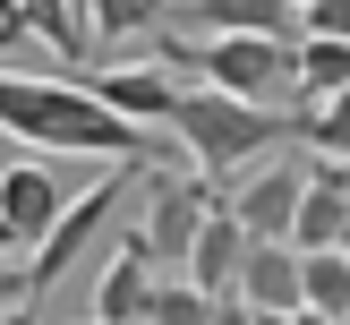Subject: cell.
Returning a JSON list of instances; mask_svg holds the SVG:
<instances>
[{"instance_id": "obj_1", "label": "cell", "mask_w": 350, "mask_h": 325, "mask_svg": "<svg viewBox=\"0 0 350 325\" xmlns=\"http://www.w3.org/2000/svg\"><path fill=\"white\" fill-rule=\"evenodd\" d=\"M0 129L34 154H111V163H154V129L94 94V86L43 77V68H0Z\"/></svg>"}, {"instance_id": "obj_2", "label": "cell", "mask_w": 350, "mask_h": 325, "mask_svg": "<svg viewBox=\"0 0 350 325\" xmlns=\"http://www.w3.org/2000/svg\"><path fill=\"white\" fill-rule=\"evenodd\" d=\"M171 137L180 154L205 171V180H239L248 163H265L273 146L291 137L282 103H248V94H222V86H180V112H171Z\"/></svg>"}, {"instance_id": "obj_3", "label": "cell", "mask_w": 350, "mask_h": 325, "mask_svg": "<svg viewBox=\"0 0 350 325\" xmlns=\"http://www.w3.org/2000/svg\"><path fill=\"white\" fill-rule=\"evenodd\" d=\"M163 60L197 68L205 86L248 94V103H282V94H299V43H291V34H205V43L163 34Z\"/></svg>"}, {"instance_id": "obj_4", "label": "cell", "mask_w": 350, "mask_h": 325, "mask_svg": "<svg viewBox=\"0 0 350 325\" xmlns=\"http://www.w3.org/2000/svg\"><path fill=\"white\" fill-rule=\"evenodd\" d=\"M137 188H146V163H111V171H103L94 188H85V197H68V214L51 222V239L34 248V265H26L34 300H43V291H60L68 274H77L85 257H94V239L111 231V214H120V205L137 197Z\"/></svg>"}, {"instance_id": "obj_5", "label": "cell", "mask_w": 350, "mask_h": 325, "mask_svg": "<svg viewBox=\"0 0 350 325\" xmlns=\"http://www.w3.org/2000/svg\"><path fill=\"white\" fill-rule=\"evenodd\" d=\"M214 205H222V180H205L197 163L188 171H171L163 154L146 163V248L163 257V265H188V248H197V231L214 222Z\"/></svg>"}, {"instance_id": "obj_6", "label": "cell", "mask_w": 350, "mask_h": 325, "mask_svg": "<svg viewBox=\"0 0 350 325\" xmlns=\"http://www.w3.org/2000/svg\"><path fill=\"white\" fill-rule=\"evenodd\" d=\"M308 171H317V163H299V154H282V146H273L265 163H248L239 180H222V188H231L222 205L248 222V239H291V222H299V197H308Z\"/></svg>"}, {"instance_id": "obj_7", "label": "cell", "mask_w": 350, "mask_h": 325, "mask_svg": "<svg viewBox=\"0 0 350 325\" xmlns=\"http://www.w3.org/2000/svg\"><path fill=\"white\" fill-rule=\"evenodd\" d=\"M154 291H163V257H154V248H146V231H137V239H120V248L103 257L85 317H94V325H146Z\"/></svg>"}, {"instance_id": "obj_8", "label": "cell", "mask_w": 350, "mask_h": 325, "mask_svg": "<svg viewBox=\"0 0 350 325\" xmlns=\"http://www.w3.org/2000/svg\"><path fill=\"white\" fill-rule=\"evenodd\" d=\"M0 214L17 222V239H26V248H43V239H51V222L68 214V188L51 180L43 154H17V163L0 171Z\"/></svg>"}, {"instance_id": "obj_9", "label": "cell", "mask_w": 350, "mask_h": 325, "mask_svg": "<svg viewBox=\"0 0 350 325\" xmlns=\"http://www.w3.org/2000/svg\"><path fill=\"white\" fill-rule=\"evenodd\" d=\"M291 239H299V248H350V163H325V154H317Z\"/></svg>"}, {"instance_id": "obj_10", "label": "cell", "mask_w": 350, "mask_h": 325, "mask_svg": "<svg viewBox=\"0 0 350 325\" xmlns=\"http://www.w3.org/2000/svg\"><path fill=\"white\" fill-rule=\"evenodd\" d=\"M239 300L248 308H308V257L299 239H256L239 265Z\"/></svg>"}, {"instance_id": "obj_11", "label": "cell", "mask_w": 350, "mask_h": 325, "mask_svg": "<svg viewBox=\"0 0 350 325\" xmlns=\"http://www.w3.org/2000/svg\"><path fill=\"white\" fill-rule=\"evenodd\" d=\"M94 94L111 103V112H129L137 129H171V112H180V77H171V68H103Z\"/></svg>"}, {"instance_id": "obj_12", "label": "cell", "mask_w": 350, "mask_h": 325, "mask_svg": "<svg viewBox=\"0 0 350 325\" xmlns=\"http://www.w3.org/2000/svg\"><path fill=\"white\" fill-rule=\"evenodd\" d=\"M248 248H256V239H248V222H239L231 214V205H214V222H205V231H197V248H188V283H205V291H239V265H248Z\"/></svg>"}, {"instance_id": "obj_13", "label": "cell", "mask_w": 350, "mask_h": 325, "mask_svg": "<svg viewBox=\"0 0 350 325\" xmlns=\"http://www.w3.org/2000/svg\"><path fill=\"white\" fill-rule=\"evenodd\" d=\"M180 17L197 34H291L299 26L291 0H180Z\"/></svg>"}, {"instance_id": "obj_14", "label": "cell", "mask_w": 350, "mask_h": 325, "mask_svg": "<svg viewBox=\"0 0 350 325\" xmlns=\"http://www.w3.org/2000/svg\"><path fill=\"white\" fill-rule=\"evenodd\" d=\"M291 137L308 154H325V163H350V86L325 103H291Z\"/></svg>"}, {"instance_id": "obj_15", "label": "cell", "mask_w": 350, "mask_h": 325, "mask_svg": "<svg viewBox=\"0 0 350 325\" xmlns=\"http://www.w3.org/2000/svg\"><path fill=\"white\" fill-rule=\"evenodd\" d=\"M350 86V43L342 34H299V94L291 103H325Z\"/></svg>"}, {"instance_id": "obj_16", "label": "cell", "mask_w": 350, "mask_h": 325, "mask_svg": "<svg viewBox=\"0 0 350 325\" xmlns=\"http://www.w3.org/2000/svg\"><path fill=\"white\" fill-rule=\"evenodd\" d=\"M299 257H308V308L350 317V248H299Z\"/></svg>"}, {"instance_id": "obj_17", "label": "cell", "mask_w": 350, "mask_h": 325, "mask_svg": "<svg viewBox=\"0 0 350 325\" xmlns=\"http://www.w3.org/2000/svg\"><path fill=\"white\" fill-rule=\"evenodd\" d=\"M214 308H222V291H205V283H163L154 291V308H146V325H214Z\"/></svg>"}, {"instance_id": "obj_18", "label": "cell", "mask_w": 350, "mask_h": 325, "mask_svg": "<svg viewBox=\"0 0 350 325\" xmlns=\"http://www.w3.org/2000/svg\"><path fill=\"white\" fill-rule=\"evenodd\" d=\"M154 17H163V0H94V9H85V34H94V43H129Z\"/></svg>"}, {"instance_id": "obj_19", "label": "cell", "mask_w": 350, "mask_h": 325, "mask_svg": "<svg viewBox=\"0 0 350 325\" xmlns=\"http://www.w3.org/2000/svg\"><path fill=\"white\" fill-rule=\"evenodd\" d=\"M26 17H34V34H43L60 60H77L94 34H85V17H77V0H26Z\"/></svg>"}, {"instance_id": "obj_20", "label": "cell", "mask_w": 350, "mask_h": 325, "mask_svg": "<svg viewBox=\"0 0 350 325\" xmlns=\"http://www.w3.org/2000/svg\"><path fill=\"white\" fill-rule=\"evenodd\" d=\"M34 51H51V43L34 34L26 0H0V68H9V60H34Z\"/></svg>"}, {"instance_id": "obj_21", "label": "cell", "mask_w": 350, "mask_h": 325, "mask_svg": "<svg viewBox=\"0 0 350 325\" xmlns=\"http://www.w3.org/2000/svg\"><path fill=\"white\" fill-rule=\"evenodd\" d=\"M299 34H342L350 43V0H317V9L299 17Z\"/></svg>"}, {"instance_id": "obj_22", "label": "cell", "mask_w": 350, "mask_h": 325, "mask_svg": "<svg viewBox=\"0 0 350 325\" xmlns=\"http://www.w3.org/2000/svg\"><path fill=\"white\" fill-rule=\"evenodd\" d=\"M17 308H34V283H26V265L0 257V317H17Z\"/></svg>"}, {"instance_id": "obj_23", "label": "cell", "mask_w": 350, "mask_h": 325, "mask_svg": "<svg viewBox=\"0 0 350 325\" xmlns=\"http://www.w3.org/2000/svg\"><path fill=\"white\" fill-rule=\"evenodd\" d=\"M214 325H265V317H256V308L239 300V291H222V308H214Z\"/></svg>"}, {"instance_id": "obj_24", "label": "cell", "mask_w": 350, "mask_h": 325, "mask_svg": "<svg viewBox=\"0 0 350 325\" xmlns=\"http://www.w3.org/2000/svg\"><path fill=\"white\" fill-rule=\"evenodd\" d=\"M17 248H26V239H17V222L0 214V257H17Z\"/></svg>"}, {"instance_id": "obj_25", "label": "cell", "mask_w": 350, "mask_h": 325, "mask_svg": "<svg viewBox=\"0 0 350 325\" xmlns=\"http://www.w3.org/2000/svg\"><path fill=\"white\" fill-rule=\"evenodd\" d=\"M256 317H265V325H299V308H256Z\"/></svg>"}, {"instance_id": "obj_26", "label": "cell", "mask_w": 350, "mask_h": 325, "mask_svg": "<svg viewBox=\"0 0 350 325\" xmlns=\"http://www.w3.org/2000/svg\"><path fill=\"white\" fill-rule=\"evenodd\" d=\"M17 154H26V146H17V137H9V129H0V171H9V163H17Z\"/></svg>"}, {"instance_id": "obj_27", "label": "cell", "mask_w": 350, "mask_h": 325, "mask_svg": "<svg viewBox=\"0 0 350 325\" xmlns=\"http://www.w3.org/2000/svg\"><path fill=\"white\" fill-rule=\"evenodd\" d=\"M291 9H299V17H308V9H317V0H291Z\"/></svg>"}]
</instances>
